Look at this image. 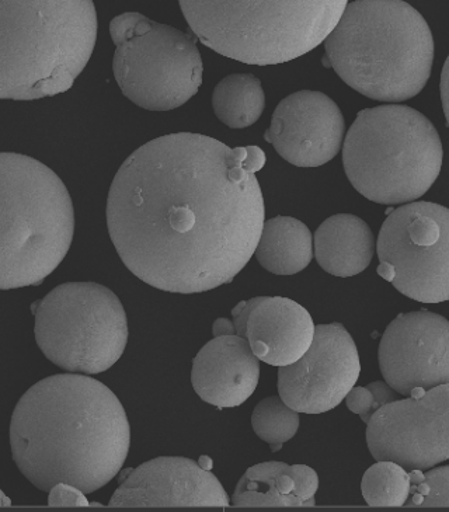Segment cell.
Masks as SVG:
<instances>
[{"label": "cell", "instance_id": "8992f818", "mask_svg": "<svg viewBox=\"0 0 449 512\" xmlns=\"http://www.w3.org/2000/svg\"><path fill=\"white\" fill-rule=\"evenodd\" d=\"M194 36L249 65H277L319 47L348 0H179Z\"/></svg>", "mask_w": 449, "mask_h": 512}, {"label": "cell", "instance_id": "52a82bcc", "mask_svg": "<svg viewBox=\"0 0 449 512\" xmlns=\"http://www.w3.org/2000/svg\"><path fill=\"white\" fill-rule=\"evenodd\" d=\"M444 149L433 123L399 104L365 109L343 146V165L355 190L377 204L419 200L440 176Z\"/></svg>", "mask_w": 449, "mask_h": 512}, {"label": "cell", "instance_id": "83f0119b", "mask_svg": "<svg viewBox=\"0 0 449 512\" xmlns=\"http://www.w3.org/2000/svg\"><path fill=\"white\" fill-rule=\"evenodd\" d=\"M441 101L442 109H444L445 118H447L449 127V57L447 61H445L441 73Z\"/></svg>", "mask_w": 449, "mask_h": 512}, {"label": "cell", "instance_id": "7402d4cb", "mask_svg": "<svg viewBox=\"0 0 449 512\" xmlns=\"http://www.w3.org/2000/svg\"><path fill=\"white\" fill-rule=\"evenodd\" d=\"M412 477L403 466L379 461L365 472L361 490L371 507H403L410 497Z\"/></svg>", "mask_w": 449, "mask_h": 512}, {"label": "cell", "instance_id": "cb8c5ba5", "mask_svg": "<svg viewBox=\"0 0 449 512\" xmlns=\"http://www.w3.org/2000/svg\"><path fill=\"white\" fill-rule=\"evenodd\" d=\"M412 489L406 504L412 507H449V466L421 473L412 470Z\"/></svg>", "mask_w": 449, "mask_h": 512}, {"label": "cell", "instance_id": "277c9868", "mask_svg": "<svg viewBox=\"0 0 449 512\" xmlns=\"http://www.w3.org/2000/svg\"><path fill=\"white\" fill-rule=\"evenodd\" d=\"M96 40L93 0H0V100L68 92Z\"/></svg>", "mask_w": 449, "mask_h": 512}, {"label": "cell", "instance_id": "5b68a950", "mask_svg": "<svg viewBox=\"0 0 449 512\" xmlns=\"http://www.w3.org/2000/svg\"><path fill=\"white\" fill-rule=\"evenodd\" d=\"M75 211L50 167L0 152V289L40 285L71 249Z\"/></svg>", "mask_w": 449, "mask_h": 512}, {"label": "cell", "instance_id": "d6986e66", "mask_svg": "<svg viewBox=\"0 0 449 512\" xmlns=\"http://www.w3.org/2000/svg\"><path fill=\"white\" fill-rule=\"evenodd\" d=\"M254 254L261 267L270 273H301L313 259L312 233L304 222L295 218L277 217L264 221Z\"/></svg>", "mask_w": 449, "mask_h": 512}, {"label": "cell", "instance_id": "6da1fadb", "mask_svg": "<svg viewBox=\"0 0 449 512\" xmlns=\"http://www.w3.org/2000/svg\"><path fill=\"white\" fill-rule=\"evenodd\" d=\"M257 146L229 148L200 134H170L137 149L107 200V226L125 267L172 294L229 284L259 245L264 200Z\"/></svg>", "mask_w": 449, "mask_h": 512}, {"label": "cell", "instance_id": "4316f807", "mask_svg": "<svg viewBox=\"0 0 449 512\" xmlns=\"http://www.w3.org/2000/svg\"><path fill=\"white\" fill-rule=\"evenodd\" d=\"M48 505L51 507H87L90 505L86 500L85 493L78 487L71 486L68 483H58L50 490Z\"/></svg>", "mask_w": 449, "mask_h": 512}, {"label": "cell", "instance_id": "3957f363", "mask_svg": "<svg viewBox=\"0 0 449 512\" xmlns=\"http://www.w3.org/2000/svg\"><path fill=\"white\" fill-rule=\"evenodd\" d=\"M323 43L325 64L372 100L413 99L426 87L433 69V33L403 0L350 3Z\"/></svg>", "mask_w": 449, "mask_h": 512}, {"label": "cell", "instance_id": "30bf717a", "mask_svg": "<svg viewBox=\"0 0 449 512\" xmlns=\"http://www.w3.org/2000/svg\"><path fill=\"white\" fill-rule=\"evenodd\" d=\"M378 274L421 303L449 301V210L434 202H407L379 232Z\"/></svg>", "mask_w": 449, "mask_h": 512}, {"label": "cell", "instance_id": "e0dca14e", "mask_svg": "<svg viewBox=\"0 0 449 512\" xmlns=\"http://www.w3.org/2000/svg\"><path fill=\"white\" fill-rule=\"evenodd\" d=\"M259 379V358L238 334L215 337L193 361L194 390L204 402L219 409L245 403L259 385Z\"/></svg>", "mask_w": 449, "mask_h": 512}, {"label": "cell", "instance_id": "4dcf8cb0", "mask_svg": "<svg viewBox=\"0 0 449 512\" xmlns=\"http://www.w3.org/2000/svg\"><path fill=\"white\" fill-rule=\"evenodd\" d=\"M10 505H12V501H10L9 498L6 497V494L0 490V507H10Z\"/></svg>", "mask_w": 449, "mask_h": 512}, {"label": "cell", "instance_id": "8fae6325", "mask_svg": "<svg viewBox=\"0 0 449 512\" xmlns=\"http://www.w3.org/2000/svg\"><path fill=\"white\" fill-rule=\"evenodd\" d=\"M367 444L377 461L428 470L449 459V383L385 404L368 421Z\"/></svg>", "mask_w": 449, "mask_h": 512}, {"label": "cell", "instance_id": "4fadbf2b", "mask_svg": "<svg viewBox=\"0 0 449 512\" xmlns=\"http://www.w3.org/2000/svg\"><path fill=\"white\" fill-rule=\"evenodd\" d=\"M379 367L399 395L449 383V322L437 313H403L379 344Z\"/></svg>", "mask_w": 449, "mask_h": 512}, {"label": "cell", "instance_id": "d4e9b609", "mask_svg": "<svg viewBox=\"0 0 449 512\" xmlns=\"http://www.w3.org/2000/svg\"><path fill=\"white\" fill-rule=\"evenodd\" d=\"M398 400V392L386 382H372L365 388H353L346 396V403L351 412L358 414L364 423L385 404Z\"/></svg>", "mask_w": 449, "mask_h": 512}, {"label": "cell", "instance_id": "7a4b0ae2", "mask_svg": "<svg viewBox=\"0 0 449 512\" xmlns=\"http://www.w3.org/2000/svg\"><path fill=\"white\" fill-rule=\"evenodd\" d=\"M130 444V423L118 397L75 372L31 386L10 424L17 468L41 491L58 483L83 493L102 489L123 468Z\"/></svg>", "mask_w": 449, "mask_h": 512}, {"label": "cell", "instance_id": "603a6c76", "mask_svg": "<svg viewBox=\"0 0 449 512\" xmlns=\"http://www.w3.org/2000/svg\"><path fill=\"white\" fill-rule=\"evenodd\" d=\"M252 426L257 437L270 445H283L292 440L299 427L298 412L281 397L261 400L254 409Z\"/></svg>", "mask_w": 449, "mask_h": 512}, {"label": "cell", "instance_id": "9c48e42d", "mask_svg": "<svg viewBox=\"0 0 449 512\" xmlns=\"http://www.w3.org/2000/svg\"><path fill=\"white\" fill-rule=\"evenodd\" d=\"M110 34L116 44L114 76L132 103L149 111H169L196 96L204 71L196 37L141 13L117 16Z\"/></svg>", "mask_w": 449, "mask_h": 512}, {"label": "cell", "instance_id": "f546056e", "mask_svg": "<svg viewBox=\"0 0 449 512\" xmlns=\"http://www.w3.org/2000/svg\"><path fill=\"white\" fill-rule=\"evenodd\" d=\"M198 465L201 466V468L205 470H212V462L211 459L208 458V456H201L200 462H198Z\"/></svg>", "mask_w": 449, "mask_h": 512}, {"label": "cell", "instance_id": "ba28073f", "mask_svg": "<svg viewBox=\"0 0 449 512\" xmlns=\"http://www.w3.org/2000/svg\"><path fill=\"white\" fill-rule=\"evenodd\" d=\"M34 332L52 364L75 374H102L127 347V315L111 289L68 282L38 302Z\"/></svg>", "mask_w": 449, "mask_h": 512}, {"label": "cell", "instance_id": "7c38bea8", "mask_svg": "<svg viewBox=\"0 0 449 512\" xmlns=\"http://www.w3.org/2000/svg\"><path fill=\"white\" fill-rule=\"evenodd\" d=\"M360 372L357 346L344 326L319 325L308 351L294 364L280 368L278 392L295 412L322 414L346 399Z\"/></svg>", "mask_w": 449, "mask_h": 512}, {"label": "cell", "instance_id": "5bb4252c", "mask_svg": "<svg viewBox=\"0 0 449 512\" xmlns=\"http://www.w3.org/2000/svg\"><path fill=\"white\" fill-rule=\"evenodd\" d=\"M344 132L339 106L326 94L302 90L278 104L264 138L291 165L319 167L336 158Z\"/></svg>", "mask_w": 449, "mask_h": 512}, {"label": "cell", "instance_id": "44dd1931", "mask_svg": "<svg viewBox=\"0 0 449 512\" xmlns=\"http://www.w3.org/2000/svg\"><path fill=\"white\" fill-rule=\"evenodd\" d=\"M212 107L218 120L229 128L250 127L259 121L266 107L260 79L250 73L226 76L212 93Z\"/></svg>", "mask_w": 449, "mask_h": 512}, {"label": "cell", "instance_id": "ac0fdd59", "mask_svg": "<svg viewBox=\"0 0 449 512\" xmlns=\"http://www.w3.org/2000/svg\"><path fill=\"white\" fill-rule=\"evenodd\" d=\"M375 238L363 219L350 214L334 215L315 233V256L326 273L354 277L370 266Z\"/></svg>", "mask_w": 449, "mask_h": 512}, {"label": "cell", "instance_id": "2e32d148", "mask_svg": "<svg viewBox=\"0 0 449 512\" xmlns=\"http://www.w3.org/2000/svg\"><path fill=\"white\" fill-rule=\"evenodd\" d=\"M232 316L236 334L247 340L260 361L273 367L297 362L315 337L316 326L309 312L281 296H259L240 302Z\"/></svg>", "mask_w": 449, "mask_h": 512}, {"label": "cell", "instance_id": "9a60e30c", "mask_svg": "<svg viewBox=\"0 0 449 512\" xmlns=\"http://www.w3.org/2000/svg\"><path fill=\"white\" fill-rule=\"evenodd\" d=\"M110 507H228V494L211 470L187 458L152 459L121 482Z\"/></svg>", "mask_w": 449, "mask_h": 512}, {"label": "cell", "instance_id": "f1b7e54d", "mask_svg": "<svg viewBox=\"0 0 449 512\" xmlns=\"http://www.w3.org/2000/svg\"><path fill=\"white\" fill-rule=\"evenodd\" d=\"M212 333L215 337L233 336L236 334L235 325L228 319H218L212 327Z\"/></svg>", "mask_w": 449, "mask_h": 512}, {"label": "cell", "instance_id": "ffe728a7", "mask_svg": "<svg viewBox=\"0 0 449 512\" xmlns=\"http://www.w3.org/2000/svg\"><path fill=\"white\" fill-rule=\"evenodd\" d=\"M236 507H301L297 484L284 462H264L247 469L233 494Z\"/></svg>", "mask_w": 449, "mask_h": 512}, {"label": "cell", "instance_id": "484cf974", "mask_svg": "<svg viewBox=\"0 0 449 512\" xmlns=\"http://www.w3.org/2000/svg\"><path fill=\"white\" fill-rule=\"evenodd\" d=\"M291 476L297 484L298 497L304 501L306 507L315 505V494L319 489V477L315 470L305 465L290 466Z\"/></svg>", "mask_w": 449, "mask_h": 512}]
</instances>
